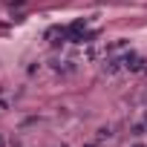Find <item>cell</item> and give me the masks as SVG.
<instances>
[{"label":"cell","instance_id":"cell-2","mask_svg":"<svg viewBox=\"0 0 147 147\" xmlns=\"http://www.w3.org/2000/svg\"><path fill=\"white\" fill-rule=\"evenodd\" d=\"M133 147H144V144H141V141H136V144H133Z\"/></svg>","mask_w":147,"mask_h":147},{"label":"cell","instance_id":"cell-3","mask_svg":"<svg viewBox=\"0 0 147 147\" xmlns=\"http://www.w3.org/2000/svg\"><path fill=\"white\" fill-rule=\"evenodd\" d=\"M3 144H6V141H3V136H0V147H3Z\"/></svg>","mask_w":147,"mask_h":147},{"label":"cell","instance_id":"cell-1","mask_svg":"<svg viewBox=\"0 0 147 147\" xmlns=\"http://www.w3.org/2000/svg\"><path fill=\"white\" fill-rule=\"evenodd\" d=\"M144 63H147V61H144V58H138L136 52H124V55H121V66H124V69H130V72H141V69H144Z\"/></svg>","mask_w":147,"mask_h":147}]
</instances>
